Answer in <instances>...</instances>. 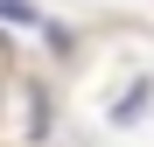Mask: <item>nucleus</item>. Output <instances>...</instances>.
<instances>
[{
    "mask_svg": "<svg viewBox=\"0 0 154 147\" xmlns=\"http://www.w3.org/2000/svg\"><path fill=\"white\" fill-rule=\"evenodd\" d=\"M0 21H35V0H0Z\"/></svg>",
    "mask_w": 154,
    "mask_h": 147,
    "instance_id": "obj_1",
    "label": "nucleus"
}]
</instances>
